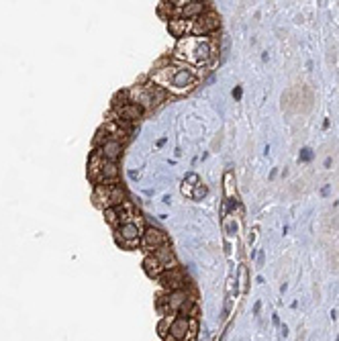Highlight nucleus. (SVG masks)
<instances>
[{
    "label": "nucleus",
    "mask_w": 339,
    "mask_h": 341,
    "mask_svg": "<svg viewBox=\"0 0 339 341\" xmlns=\"http://www.w3.org/2000/svg\"><path fill=\"white\" fill-rule=\"evenodd\" d=\"M112 110H115L117 119H121V121H125V123H131V125H135V123L143 117V108L137 106V104H133V102H129V104H125V106H119V108H112Z\"/></svg>",
    "instance_id": "7"
},
{
    "label": "nucleus",
    "mask_w": 339,
    "mask_h": 341,
    "mask_svg": "<svg viewBox=\"0 0 339 341\" xmlns=\"http://www.w3.org/2000/svg\"><path fill=\"white\" fill-rule=\"evenodd\" d=\"M207 192H209V190H207V186L198 184V186H194V194H192V198H196V200H198V198H205Z\"/></svg>",
    "instance_id": "20"
},
{
    "label": "nucleus",
    "mask_w": 339,
    "mask_h": 341,
    "mask_svg": "<svg viewBox=\"0 0 339 341\" xmlns=\"http://www.w3.org/2000/svg\"><path fill=\"white\" fill-rule=\"evenodd\" d=\"M259 309H261V305H259V302H255V307H253V313H259Z\"/></svg>",
    "instance_id": "27"
},
{
    "label": "nucleus",
    "mask_w": 339,
    "mask_h": 341,
    "mask_svg": "<svg viewBox=\"0 0 339 341\" xmlns=\"http://www.w3.org/2000/svg\"><path fill=\"white\" fill-rule=\"evenodd\" d=\"M182 194L184 196H188V198H192V194H194V186H190V184H182Z\"/></svg>",
    "instance_id": "22"
},
{
    "label": "nucleus",
    "mask_w": 339,
    "mask_h": 341,
    "mask_svg": "<svg viewBox=\"0 0 339 341\" xmlns=\"http://www.w3.org/2000/svg\"><path fill=\"white\" fill-rule=\"evenodd\" d=\"M247 290V268L241 266L239 268V292H245Z\"/></svg>",
    "instance_id": "19"
},
{
    "label": "nucleus",
    "mask_w": 339,
    "mask_h": 341,
    "mask_svg": "<svg viewBox=\"0 0 339 341\" xmlns=\"http://www.w3.org/2000/svg\"><path fill=\"white\" fill-rule=\"evenodd\" d=\"M152 253L158 257V261L164 266V272H166V270H176V268H180V266H178V259H176V255H174L172 247H170V243H168V245L158 247V249H156V251H152Z\"/></svg>",
    "instance_id": "8"
},
{
    "label": "nucleus",
    "mask_w": 339,
    "mask_h": 341,
    "mask_svg": "<svg viewBox=\"0 0 339 341\" xmlns=\"http://www.w3.org/2000/svg\"><path fill=\"white\" fill-rule=\"evenodd\" d=\"M158 280H160V284H162L168 292L184 290V288H186V276H184V272H182L180 268H176V270H166Z\"/></svg>",
    "instance_id": "6"
},
{
    "label": "nucleus",
    "mask_w": 339,
    "mask_h": 341,
    "mask_svg": "<svg viewBox=\"0 0 339 341\" xmlns=\"http://www.w3.org/2000/svg\"><path fill=\"white\" fill-rule=\"evenodd\" d=\"M337 341H339V337H337Z\"/></svg>",
    "instance_id": "29"
},
{
    "label": "nucleus",
    "mask_w": 339,
    "mask_h": 341,
    "mask_svg": "<svg viewBox=\"0 0 339 341\" xmlns=\"http://www.w3.org/2000/svg\"><path fill=\"white\" fill-rule=\"evenodd\" d=\"M233 98H235V100H239V98H241V86H237V88L233 90Z\"/></svg>",
    "instance_id": "24"
},
{
    "label": "nucleus",
    "mask_w": 339,
    "mask_h": 341,
    "mask_svg": "<svg viewBox=\"0 0 339 341\" xmlns=\"http://www.w3.org/2000/svg\"><path fill=\"white\" fill-rule=\"evenodd\" d=\"M280 331H282V337H286V335H288V329H286V325H282V329H280Z\"/></svg>",
    "instance_id": "25"
},
{
    "label": "nucleus",
    "mask_w": 339,
    "mask_h": 341,
    "mask_svg": "<svg viewBox=\"0 0 339 341\" xmlns=\"http://www.w3.org/2000/svg\"><path fill=\"white\" fill-rule=\"evenodd\" d=\"M188 296H192V294H188V290L184 288V290H174V292H168L164 298H166V302H168L170 311H172V313H178V309L184 305V300H186Z\"/></svg>",
    "instance_id": "15"
},
{
    "label": "nucleus",
    "mask_w": 339,
    "mask_h": 341,
    "mask_svg": "<svg viewBox=\"0 0 339 341\" xmlns=\"http://www.w3.org/2000/svg\"><path fill=\"white\" fill-rule=\"evenodd\" d=\"M168 243H170L168 235L162 229H158V227L147 225L145 229H143V233H141V247L147 249V251H156L158 247L168 245Z\"/></svg>",
    "instance_id": "5"
},
{
    "label": "nucleus",
    "mask_w": 339,
    "mask_h": 341,
    "mask_svg": "<svg viewBox=\"0 0 339 341\" xmlns=\"http://www.w3.org/2000/svg\"><path fill=\"white\" fill-rule=\"evenodd\" d=\"M143 270H145V274H147L149 278H160V276L164 274V266L158 261V257H156L154 253H147V255L143 257Z\"/></svg>",
    "instance_id": "13"
},
{
    "label": "nucleus",
    "mask_w": 339,
    "mask_h": 341,
    "mask_svg": "<svg viewBox=\"0 0 339 341\" xmlns=\"http://www.w3.org/2000/svg\"><path fill=\"white\" fill-rule=\"evenodd\" d=\"M272 321H274V325H280V319H278V315H274V317H272Z\"/></svg>",
    "instance_id": "28"
},
{
    "label": "nucleus",
    "mask_w": 339,
    "mask_h": 341,
    "mask_svg": "<svg viewBox=\"0 0 339 341\" xmlns=\"http://www.w3.org/2000/svg\"><path fill=\"white\" fill-rule=\"evenodd\" d=\"M104 162H106V160L98 154V151H92V154H90V160H88V178H90L92 184H96V180H98V176H100V172H102Z\"/></svg>",
    "instance_id": "14"
},
{
    "label": "nucleus",
    "mask_w": 339,
    "mask_h": 341,
    "mask_svg": "<svg viewBox=\"0 0 339 341\" xmlns=\"http://www.w3.org/2000/svg\"><path fill=\"white\" fill-rule=\"evenodd\" d=\"M217 53H219V47H217L213 37L188 35V37H184V39H178V43L174 47L176 61H182L186 65H192V67H198V70L213 63Z\"/></svg>",
    "instance_id": "2"
},
{
    "label": "nucleus",
    "mask_w": 339,
    "mask_h": 341,
    "mask_svg": "<svg viewBox=\"0 0 339 341\" xmlns=\"http://www.w3.org/2000/svg\"><path fill=\"white\" fill-rule=\"evenodd\" d=\"M174 317H176V315H166V317H162V321H160V325H158V333H160V337H162V339H166V337H168V333H170V325H172Z\"/></svg>",
    "instance_id": "17"
},
{
    "label": "nucleus",
    "mask_w": 339,
    "mask_h": 341,
    "mask_svg": "<svg viewBox=\"0 0 339 341\" xmlns=\"http://www.w3.org/2000/svg\"><path fill=\"white\" fill-rule=\"evenodd\" d=\"M257 263H259V266H263V253H259V257H257Z\"/></svg>",
    "instance_id": "26"
},
{
    "label": "nucleus",
    "mask_w": 339,
    "mask_h": 341,
    "mask_svg": "<svg viewBox=\"0 0 339 341\" xmlns=\"http://www.w3.org/2000/svg\"><path fill=\"white\" fill-rule=\"evenodd\" d=\"M168 31H170L172 37L184 39V37H188V33H192V21H186V19H172V21H168Z\"/></svg>",
    "instance_id": "10"
},
{
    "label": "nucleus",
    "mask_w": 339,
    "mask_h": 341,
    "mask_svg": "<svg viewBox=\"0 0 339 341\" xmlns=\"http://www.w3.org/2000/svg\"><path fill=\"white\" fill-rule=\"evenodd\" d=\"M125 200H127V192L121 184H98V186H94L92 202L100 211H106L110 207H119Z\"/></svg>",
    "instance_id": "3"
},
{
    "label": "nucleus",
    "mask_w": 339,
    "mask_h": 341,
    "mask_svg": "<svg viewBox=\"0 0 339 341\" xmlns=\"http://www.w3.org/2000/svg\"><path fill=\"white\" fill-rule=\"evenodd\" d=\"M300 162H311L313 160V151L309 149V147H305V149H300V158H298Z\"/></svg>",
    "instance_id": "21"
},
{
    "label": "nucleus",
    "mask_w": 339,
    "mask_h": 341,
    "mask_svg": "<svg viewBox=\"0 0 339 341\" xmlns=\"http://www.w3.org/2000/svg\"><path fill=\"white\" fill-rule=\"evenodd\" d=\"M205 76L198 67H192V65H186L182 61H174V63H168L164 67H156L152 74H149V82H154L156 86L164 88L166 92H172V94H188L196 84H198V78Z\"/></svg>",
    "instance_id": "1"
},
{
    "label": "nucleus",
    "mask_w": 339,
    "mask_h": 341,
    "mask_svg": "<svg viewBox=\"0 0 339 341\" xmlns=\"http://www.w3.org/2000/svg\"><path fill=\"white\" fill-rule=\"evenodd\" d=\"M125 104H129V94H127V90H121V92L115 94V98H112V108H119V106H125Z\"/></svg>",
    "instance_id": "18"
},
{
    "label": "nucleus",
    "mask_w": 339,
    "mask_h": 341,
    "mask_svg": "<svg viewBox=\"0 0 339 341\" xmlns=\"http://www.w3.org/2000/svg\"><path fill=\"white\" fill-rule=\"evenodd\" d=\"M104 213V221L112 227V229H119L121 227V217H119V211H117V207H110V209H106V211H102Z\"/></svg>",
    "instance_id": "16"
},
{
    "label": "nucleus",
    "mask_w": 339,
    "mask_h": 341,
    "mask_svg": "<svg viewBox=\"0 0 339 341\" xmlns=\"http://www.w3.org/2000/svg\"><path fill=\"white\" fill-rule=\"evenodd\" d=\"M94 151H98V154L106 160V162H117L119 158H121V154H123V145L119 143V141H112V139H108V141H104L98 149H94Z\"/></svg>",
    "instance_id": "9"
},
{
    "label": "nucleus",
    "mask_w": 339,
    "mask_h": 341,
    "mask_svg": "<svg viewBox=\"0 0 339 341\" xmlns=\"http://www.w3.org/2000/svg\"><path fill=\"white\" fill-rule=\"evenodd\" d=\"M219 25H221L219 15L213 9H207L198 19L192 21V33L190 35H194V37H209V35H213L219 29Z\"/></svg>",
    "instance_id": "4"
},
{
    "label": "nucleus",
    "mask_w": 339,
    "mask_h": 341,
    "mask_svg": "<svg viewBox=\"0 0 339 341\" xmlns=\"http://www.w3.org/2000/svg\"><path fill=\"white\" fill-rule=\"evenodd\" d=\"M141 233H143V229H139L137 225L123 223L117 229V241L119 243H123V241H135V239H141Z\"/></svg>",
    "instance_id": "12"
},
{
    "label": "nucleus",
    "mask_w": 339,
    "mask_h": 341,
    "mask_svg": "<svg viewBox=\"0 0 339 341\" xmlns=\"http://www.w3.org/2000/svg\"><path fill=\"white\" fill-rule=\"evenodd\" d=\"M184 182H186V184H190V186H198V184H200V180H198L196 174H188V176L184 178Z\"/></svg>",
    "instance_id": "23"
},
{
    "label": "nucleus",
    "mask_w": 339,
    "mask_h": 341,
    "mask_svg": "<svg viewBox=\"0 0 339 341\" xmlns=\"http://www.w3.org/2000/svg\"><path fill=\"white\" fill-rule=\"evenodd\" d=\"M188 329H190V319L176 315V317H174V321H172V325H170V333H168V335H170V337H174L176 341H182V339H186Z\"/></svg>",
    "instance_id": "11"
}]
</instances>
